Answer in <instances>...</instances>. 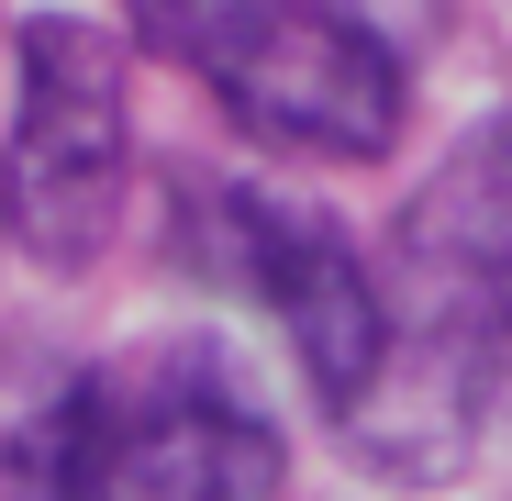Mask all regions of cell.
<instances>
[{"label":"cell","instance_id":"cell-1","mask_svg":"<svg viewBox=\"0 0 512 501\" xmlns=\"http://www.w3.org/2000/svg\"><path fill=\"white\" fill-rule=\"evenodd\" d=\"M167 245H179V268L201 290L245 301L290 346V368H301L323 424L379 379V357H390V279L323 201H301L279 179H179Z\"/></svg>","mask_w":512,"mask_h":501},{"label":"cell","instance_id":"cell-2","mask_svg":"<svg viewBox=\"0 0 512 501\" xmlns=\"http://www.w3.org/2000/svg\"><path fill=\"white\" fill-rule=\"evenodd\" d=\"M0 67H12L0 112L12 245L45 279H90L134 201V45L90 12H23Z\"/></svg>","mask_w":512,"mask_h":501},{"label":"cell","instance_id":"cell-3","mask_svg":"<svg viewBox=\"0 0 512 501\" xmlns=\"http://www.w3.org/2000/svg\"><path fill=\"white\" fill-rule=\"evenodd\" d=\"M112 401V490L123 501H279L290 435L268 390L212 334H156L145 357L101 368Z\"/></svg>","mask_w":512,"mask_h":501},{"label":"cell","instance_id":"cell-4","mask_svg":"<svg viewBox=\"0 0 512 501\" xmlns=\"http://www.w3.org/2000/svg\"><path fill=\"white\" fill-rule=\"evenodd\" d=\"M201 90L256 156L290 167H379L412 134V67L379 34H357L334 0H290L279 23H256Z\"/></svg>","mask_w":512,"mask_h":501},{"label":"cell","instance_id":"cell-5","mask_svg":"<svg viewBox=\"0 0 512 501\" xmlns=\"http://www.w3.org/2000/svg\"><path fill=\"white\" fill-rule=\"evenodd\" d=\"M490 357H479V334L446 323V312H412L390 301V357L379 379L334 412V446H346L357 479L379 490H457L490 446Z\"/></svg>","mask_w":512,"mask_h":501},{"label":"cell","instance_id":"cell-6","mask_svg":"<svg viewBox=\"0 0 512 501\" xmlns=\"http://www.w3.org/2000/svg\"><path fill=\"white\" fill-rule=\"evenodd\" d=\"M379 279H390V301L446 312V323H468V334H479V312L512 290V101L479 112V123L412 179Z\"/></svg>","mask_w":512,"mask_h":501},{"label":"cell","instance_id":"cell-7","mask_svg":"<svg viewBox=\"0 0 512 501\" xmlns=\"http://www.w3.org/2000/svg\"><path fill=\"white\" fill-rule=\"evenodd\" d=\"M0 501H123L112 490V401L101 368L34 390L0 435Z\"/></svg>","mask_w":512,"mask_h":501},{"label":"cell","instance_id":"cell-8","mask_svg":"<svg viewBox=\"0 0 512 501\" xmlns=\"http://www.w3.org/2000/svg\"><path fill=\"white\" fill-rule=\"evenodd\" d=\"M279 12H290V0H123V45L190 67V78H212L256 23H279Z\"/></svg>","mask_w":512,"mask_h":501},{"label":"cell","instance_id":"cell-9","mask_svg":"<svg viewBox=\"0 0 512 501\" xmlns=\"http://www.w3.org/2000/svg\"><path fill=\"white\" fill-rule=\"evenodd\" d=\"M334 12H346L357 34H379L401 67H423V45H435V34L457 23V0H334Z\"/></svg>","mask_w":512,"mask_h":501},{"label":"cell","instance_id":"cell-10","mask_svg":"<svg viewBox=\"0 0 512 501\" xmlns=\"http://www.w3.org/2000/svg\"><path fill=\"white\" fill-rule=\"evenodd\" d=\"M479 357H490V412H501V424H512V290L479 312Z\"/></svg>","mask_w":512,"mask_h":501},{"label":"cell","instance_id":"cell-11","mask_svg":"<svg viewBox=\"0 0 512 501\" xmlns=\"http://www.w3.org/2000/svg\"><path fill=\"white\" fill-rule=\"evenodd\" d=\"M0 245H12V201H0Z\"/></svg>","mask_w":512,"mask_h":501},{"label":"cell","instance_id":"cell-12","mask_svg":"<svg viewBox=\"0 0 512 501\" xmlns=\"http://www.w3.org/2000/svg\"><path fill=\"white\" fill-rule=\"evenodd\" d=\"M0 45H12V34H0Z\"/></svg>","mask_w":512,"mask_h":501}]
</instances>
